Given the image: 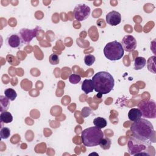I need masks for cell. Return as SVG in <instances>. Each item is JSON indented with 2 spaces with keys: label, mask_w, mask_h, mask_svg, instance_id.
Segmentation results:
<instances>
[{
  "label": "cell",
  "mask_w": 156,
  "mask_h": 156,
  "mask_svg": "<svg viewBox=\"0 0 156 156\" xmlns=\"http://www.w3.org/2000/svg\"><path fill=\"white\" fill-rule=\"evenodd\" d=\"M130 130L133 136L144 141H150L155 132L152 124L144 118L133 121L130 126Z\"/></svg>",
  "instance_id": "6da1fadb"
},
{
  "label": "cell",
  "mask_w": 156,
  "mask_h": 156,
  "mask_svg": "<svg viewBox=\"0 0 156 156\" xmlns=\"http://www.w3.org/2000/svg\"><path fill=\"white\" fill-rule=\"evenodd\" d=\"M94 90L101 94L109 93L113 88L115 80L108 72L100 71L94 74L92 78Z\"/></svg>",
  "instance_id": "7a4b0ae2"
},
{
  "label": "cell",
  "mask_w": 156,
  "mask_h": 156,
  "mask_svg": "<svg viewBox=\"0 0 156 156\" xmlns=\"http://www.w3.org/2000/svg\"><path fill=\"white\" fill-rule=\"evenodd\" d=\"M83 144L87 147H93L99 144L104 138V133L97 127H90L83 130L81 134Z\"/></svg>",
  "instance_id": "3957f363"
},
{
  "label": "cell",
  "mask_w": 156,
  "mask_h": 156,
  "mask_svg": "<svg viewBox=\"0 0 156 156\" xmlns=\"http://www.w3.org/2000/svg\"><path fill=\"white\" fill-rule=\"evenodd\" d=\"M127 146L130 154L132 155H150L148 151L151 146L149 141H141L132 136L128 141Z\"/></svg>",
  "instance_id": "277c9868"
},
{
  "label": "cell",
  "mask_w": 156,
  "mask_h": 156,
  "mask_svg": "<svg viewBox=\"0 0 156 156\" xmlns=\"http://www.w3.org/2000/svg\"><path fill=\"white\" fill-rule=\"evenodd\" d=\"M124 50L121 44L117 41L108 43L104 48L105 57L112 61L120 60L124 55Z\"/></svg>",
  "instance_id": "5b68a950"
},
{
  "label": "cell",
  "mask_w": 156,
  "mask_h": 156,
  "mask_svg": "<svg viewBox=\"0 0 156 156\" xmlns=\"http://www.w3.org/2000/svg\"><path fill=\"white\" fill-rule=\"evenodd\" d=\"M143 117L154 119L156 117V104L154 100H144L138 105Z\"/></svg>",
  "instance_id": "8992f818"
},
{
  "label": "cell",
  "mask_w": 156,
  "mask_h": 156,
  "mask_svg": "<svg viewBox=\"0 0 156 156\" xmlns=\"http://www.w3.org/2000/svg\"><path fill=\"white\" fill-rule=\"evenodd\" d=\"M90 8L85 4L77 5L74 9V16L76 20L82 21L86 20L90 14Z\"/></svg>",
  "instance_id": "52a82bcc"
},
{
  "label": "cell",
  "mask_w": 156,
  "mask_h": 156,
  "mask_svg": "<svg viewBox=\"0 0 156 156\" xmlns=\"http://www.w3.org/2000/svg\"><path fill=\"white\" fill-rule=\"evenodd\" d=\"M39 27H37L32 29L27 28H22L19 31V36L20 37L22 43L24 44H29L32 40L37 36Z\"/></svg>",
  "instance_id": "ba28073f"
},
{
  "label": "cell",
  "mask_w": 156,
  "mask_h": 156,
  "mask_svg": "<svg viewBox=\"0 0 156 156\" xmlns=\"http://www.w3.org/2000/svg\"><path fill=\"white\" fill-rule=\"evenodd\" d=\"M121 44L124 50L129 52L133 51L136 49L137 45L136 39L134 37L130 35H125L122 39Z\"/></svg>",
  "instance_id": "9c48e42d"
},
{
  "label": "cell",
  "mask_w": 156,
  "mask_h": 156,
  "mask_svg": "<svg viewBox=\"0 0 156 156\" xmlns=\"http://www.w3.org/2000/svg\"><path fill=\"white\" fill-rule=\"evenodd\" d=\"M105 21L110 26H117L121 21V15L117 11H111L107 14Z\"/></svg>",
  "instance_id": "30bf717a"
},
{
  "label": "cell",
  "mask_w": 156,
  "mask_h": 156,
  "mask_svg": "<svg viewBox=\"0 0 156 156\" xmlns=\"http://www.w3.org/2000/svg\"><path fill=\"white\" fill-rule=\"evenodd\" d=\"M7 43L9 46L12 48H17L21 46L22 41L19 36L16 34H13L9 35L7 38Z\"/></svg>",
  "instance_id": "8fae6325"
},
{
  "label": "cell",
  "mask_w": 156,
  "mask_h": 156,
  "mask_svg": "<svg viewBox=\"0 0 156 156\" xmlns=\"http://www.w3.org/2000/svg\"><path fill=\"white\" fill-rule=\"evenodd\" d=\"M82 90L85 93L88 94L92 92L94 90L93 81L91 79H85L81 85Z\"/></svg>",
  "instance_id": "7c38bea8"
},
{
  "label": "cell",
  "mask_w": 156,
  "mask_h": 156,
  "mask_svg": "<svg viewBox=\"0 0 156 156\" xmlns=\"http://www.w3.org/2000/svg\"><path fill=\"white\" fill-rule=\"evenodd\" d=\"M142 116L141 113L139 108H131L128 113V118L132 121H135Z\"/></svg>",
  "instance_id": "4fadbf2b"
},
{
  "label": "cell",
  "mask_w": 156,
  "mask_h": 156,
  "mask_svg": "<svg viewBox=\"0 0 156 156\" xmlns=\"http://www.w3.org/2000/svg\"><path fill=\"white\" fill-rule=\"evenodd\" d=\"M146 64L145 58L143 57H136L134 60V69L136 70L141 69Z\"/></svg>",
  "instance_id": "5bb4252c"
},
{
  "label": "cell",
  "mask_w": 156,
  "mask_h": 156,
  "mask_svg": "<svg viewBox=\"0 0 156 156\" xmlns=\"http://www.w3.org/2000/svg\"><path fill=\"white\" fill-rule=\"evenodd\" d=\"M0 105H1V112H4L9 109L10 106L9 99L4 96H0Z\"/></svg>",
  "instance_id": "9a60e30c"
},
{
  "label": "cell",
  "mask_w": 156,
  "mask_h": 156,
  "mask_svg": "<svg viewBox=\"0 0 156 156\" xmlns=\"http://www.w3.org/2000/svg\"><path fill=\"white\" fill-rule=\"evenodd\" d=\"M0 120L1 122L7 124L10 123L13 121V116L12 114L9 112H1L0 115Z\"/></svg>",
  "instance_id": "2e32d148"
},
{
  "label": "cell",
  "mask_w": 156,
  "mask_h": 156,
  "mask_svg": "<svg viewBox=\"0 0 156 156\" xmlns=\"http://www.w3.org/2000/svg\"><path fill=\"white\" fill-rule=\"evenodd\" d=\"M93 124L96 127L99 129H102L106 127L107 124V122L105 118L102 117H98L94 119Z\"/></svg>",
  "instance_id": "e0dca14e"
},
{
  "label": "cell",
  "mask_w": 156,
  "mask_h": 156,
  "mask_svg": "<svg viewBox=\"0 0 156 156\" xmlns=\"http://www.w3.org/2000/svg\"><path fill=\"white\" fill-rule=\"evenodd\" d=\"M155 56H151L149 58L147 62V69L149 71L155 74Z\"/></svg>",
  "instance_id": "ac0fdd59"
},
{
  "label": "cell",
  "mask_w": 156,
  "mask_h": 156,
  "mask_svg": "<svg viewBox=\"0 0 156 156\" xmlns=\"http://www.w3.org/2000/svg\"><path fill=\"white\" fill-rule=\"evenodd\" d=\"M4 94L5 96L7 97L10 101H14L17 96V93L15 90L11 88L5 89L4 91Z\"/></svg>",
  "instance_id": "d6986e66"
},
{
  "label": "cell",
  "mask_w": 156,
  "mask_h": 156,
  "mask_svg": "<svg viewBox=\"0 0 156 156\" xmlns=\"http://www.w3.org/2000/svg\"><path fill=\"white\" fill-rule=\"evenodd\" d=\"M111 144H112V141H111V140L110 138H108L107 137V138H104V137L101 140L99 145H100L102 149L107 150V149H108L110 147Z\"/></svg>",
  "instance_id": "ffe728a7"
},
{
  "label": "cell",
  "mask_w": 156,
  "mask_h": 156,
  "mask_svg": "<svg viewBox=\"0 0 156 156\" xmlns=\"http://www.w3.org/2000/svg\"><path fill=\"white\" fill-rule=\"evenodd\" d=\"M95 60H96L95 57L91 54L86 55L84 57V62L85 65L87 66L92 65L94 63Z\"/></svg>",
  "instance_id": "44dd1931"
},
{
  "label": "cell",
  "mask_w": 156,
  "mask_h": 156,
  "mask_svg": "<svg viewBox=\"0 0 156 156\" xmlns=\"http://www.w3.org/2000/svg\"><path fill=\"white\" fill-rule=\"evenodd\" d=\"M0 135L1 139H7L10 135V130L8 127H1L0 131Z\"/></svg>",
  "instance_id": "7402d4cb"
},
{
  "label": "cell",
  "mask_w": 156,
  "mask_h": 156,
  "mask_svg": "<svg viewBox=\"0 0 156 156\" xmlns=\"http://www.w3.org/2000/svg\"><path fill=\"white\" fill-rule=\"evenodd\" d=\"M81 80V77L80 75L77 74H72L69 77V82L73 84L78 83Z\"/></svg>",
  "instance_id": "603a6c76"
},
{
  "label": "cell",
  "mask_w": 156,
  "mask_h": 156,
  "mask_svg": "<svg viewBox=\"0 0 156 156\" xmlns=\"http://www.w3.org/2000/svg\"><path fill=\"white\" fill-rule=\"evenodd\" d=\"M49 61L51 65H57L59 62V58L58 56L55 54H52L49 58Z\"/></svg>",
  "instance_id": "cb8c5ba5"
}]
</instances>
